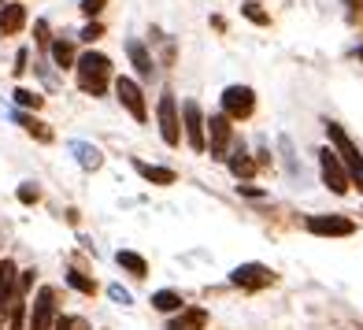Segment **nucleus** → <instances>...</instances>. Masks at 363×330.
Here are the masks:
<instances>
[{"instance_id":"nucleus-7","label":"nucleus","mask_w":363,"mask_h":330,"mask_svg":"<svg viewBox=\"0 0 363 330\" xmlns=\"http://www.w3.org/2000/svg\"><path fill=\"white\" fill-rule=\"evenodd\" d=\"M160 134L167 145H178L182 141V123H178V101L174 93H163L160 97Z\"/></svg>"},{"instance_id":"nucleus-19","label":"nucleus","mask_w":363,"mask_h":330,"mask_svg":"<svg viewBox=\"0 0 363 330\" xmlns=\"http://www.w3.org/2000/svg\"><path fill=\"white\" fill-rule=\"evenodd\" d=\"M74 148V156H78V163H82V167H86V171H96V167H101V148H93V145H86V141H74L71 145Z\"/></svg>"},{"instance_id":"nucleus-8","label":"nucleus","mask_w":363,"mask_h":330,"mask_svg":"<svg viewBox=\"0 0 363 330\" xmlns=\"http://www.w3.org/2000/svg\"><path fill=\"white\" fill-rule=\"evenodd\" d=\"M230 282L241 286V290H263L274 282L271 268H263V263H241V268H234V275H230Z\"/></svg>"},{"instance_id":"nucleus-26","label":"nucleus","mask_w":363,"mask_h":330,"mask_svg":"<svg viewBox=\"0 0 363 330\" xmlns=\"http://www.w3.org/2000/svg\"><path fill=\"white\" fill-rule=\"evenodd\" d=\"M38 197H41V193H38L34 182H23V186H19V201H23V204H38Z\"/></svg>"},{"instance_id":"nucleus-2","label":"nucleus","mask_w":363,"mask_h":330,"mask_svg":"<svg viewBox=\"0 0 363 330\" xmlns=\"http://www.w3.org/2000/svg\"><path fill=\"white\" fill-rule=\"evenodd\" d=\"M326 134H330V145H334V153L345 160V167L352 171V178H356V186L363 189V156H359V148L352 145V138L345 134V130L337 126V123H326Z\"/></svg>"},{"instance_id":"nucleus-35","label":"nucleus","mask_w":363,"mask_h":330,"mask_svg":"<svg viewBox=\"0 0 363 330\" xmlns=\"http://www.w3.org/2000/svg\"><path fill=\"white\" fill-rule=\"evenodd\" d=\"M359 60H363V48H359Z\"/></svg>"},{"instance_id":"nucleus-33","label":"nucleus","mask_w":363,"mask_h":330,"mask_svg":"<svg viewBox=\"0 0 363 330\" xmlns=\"http://www.w3.org/2000/svg\"><path fill=\"white\" fill-rule=\"evenodd\" d=\"M34 34H38V41H41V45H48V26H45V23H38V26H34Z\"/></svg>"},{"instance_id":"nucleus-6","label":"nucleus","mask_w":363,"mask_h":330,"mask_svg":"<svg viewBox=\"0 0 363 330\" xmlns=\"http://www.w3.org/2000/svg\"><path fill=\"white\" fill-rule=\"evenodd\" d=\"M182 119H186V141H189V148L193 153H204L208 148V141H204V111H201V104L196 101H186L182 104Z\"/></svg>"},{"instance_id":"nucleus-15","label":"nucleus","mask_w":363,"mask_h":330,"mask_svg":"<svg viewBox=\"0 0 363 330\" xmlns=\"http://www.w3.org/2000/svg\"><path fill=\"white\" fill-rule=\"evenodd\" d=\"M126 56H130V63L138 67V75H141V78H152L156 63H152V56H148V48H145L141 41H126Z\"/></svg>"},{"instance_id":"nucleus-5","label":"nucleus","mask_w":363,"mask_h":330,"mask_svg":"<svg viewBox=\"0 0 363 330\" xmlns=\"http://www.w3.org/2000/svg\"><path fill=\"white\" fill-rule=\"evenodd\" d=\"M115 97H119V104L134 115L138 123H145L148 119V108H145V93H141V86L134 78H115Z\"/></svg>"},{"instance_id":"nucleus-27","label":"nucleus","mask_w":363,"mask_h":330,"mask_svg":"<svg viewBox=\"0 0 363 330\" xmlns=\"http://www.w3.org/2000/svg\"><path fill=\"white\" fill-rule=\"evenodd\" d=\"M23 319H26V308L15 301V308H11V323H8V330H23Z\"/></svg>"},{"instance_id":"nucleus-20","label":"nucleus","mask_w":363,"mask_h":330,"mask_svg":"<svg viewBox=\"0 0 363 330\" xmlns=\"http://www.w3.org/2000/svg\"><path fill=\"white\" fill-rule=\"evenodd\" d=\"M152 308L156 312H178L182 308V297L174 290H160V293H152Z\"/></svg>"},{"instance_id":"nucleus-4","label":"nucleus","mask_w":363,"mask_h":330,"mask_svg":"<svg viewBox=\"0 0 363 330\" xmlns=\"http://www.w3.org/2000/svg\"><path fill=\"white\" fill-rule=\"evenodd\" d=\"M319 171H323V182L334 193L349 189V171H345V160L334 153V148H323V153H319Z\"/></svg>"},{"instance_id":"nucleus-23","label":"nucleus","mask_w":363,"mask_h":330,"mask_svg":"<svg viewBox=\"0 0 363 330\" xmlns=\"http://www.w3.org/2000/svg\"><path fill=\"white\" fill-rule=\"evenodd\" d=\"M230 171H234V175H238V178H249V175H252V171H256V163H252V160H249V156H245V153H238V156H234V160H230Z\"/></svg>"},{"instance_id":"nucleus-18","label":"nucleus","mask_w":363,"mask_h":330,"mask_svg":"<svg viewBox=\"0 0 363 330\" xmlns=\"http://www.w3.org/2000/svg\"><path fill=\"white\" fill-rule=\"evenodd\" d=\"M15 123H19L26 134H34L38 141H52V130H48V123L34 119V115H23V111H15Z\"/></svg>"},{"instance_id":"nucleus-13","label":"nucleus","mask_w":363,"mask_h":330,"mask_svg":"<svg viewBox=\"0 0 363 330\" xmlns=\"http://www.w3.org/2000/svg\"><path fill=\"white\" fill-rule=\"evenodd\" d=\"M208 326V312L204 308H182V316L167 323V330H204Z\"/></svg>"},{"instance_id":"nucleus-3","label":"nucleus","mask_w":363,"mask_h":330,"mask_svg":"<svg viewBox=\"0 0 363 330\" xmlns=\"http://www.w3.org/2000/svg\"><path fill=\"white\" fill-rule=\"evenodd\" d=\"M256 108V93L249 86H226L223 89V115L230 119H249Z\"/></svg>"},{"instance_id":"nucleus-29","label":"nucleus","mask_w":363,"mask_h":330,"mask_svg":"<svg viewBox=\"0 0 363 330\" xmlns=\"http://www.w3.org/2000/svg\"><path fill=\"white\" fill-rule=\"evenodd\" d=\"M101 34H104V26H101V23H89L86 30H82V41H96Z\"/></svg>"},{"instance_id":"nucleus-25","label":"nucleus","mask_w":363,"mask_h":330,"mask_svg":"<svg viewBox=\"0 0 363 330\" xmlns=\"http://www.w3.org/2000/svg\"><path fill=\"white\" fill-rule=\"evenodd\" d=\"M67 282H71L78 293H89V297H93V290H96V286H93V278H86L82 271H67Z\"/></svg>"},{"instance_id":"nucleus-11","label":"nucleus","mask_w":363,"mask_h":330,"mask_svg":"<svg viewBox=\"0 0 363 330\" xmlns=\"http://www.w3.org/2000/svg\"><path fill=\"white\" fill-rule=\"evenodd\" d=\"M208 130H211V156L216 160H223L226 156V145H230V115H211V123H208Z\"/></svg>"},{"instance_id":"nucleus-14","label":"nucleus","mask_w":363,"mask_h":330,"mask_svg":"<svg viewBox=\"0 0 363 330\" xmlns=\"http://www.w3.org/2000/svg\"><path fill=\"white\" fill-rule=\"evenodd\" d=\"M26 26V8L23 4H4L0 8V34H19Z\"/></svg>"},{"instance_id":"nucleus-30","label":"nucleus","mask_w":363,"mask_h":330,"mask_svg":"<svg viewBox=\"0 0 363 330\" xmlns=\"http://www.w3.org/2000/svg\"><path fill=\"white\" fill-rule=\"evenodd\" d=\"M108 293H111V301H115V304H130V293H126L123 286H111Z\"/></svg>"},{"instance_id":"nucleus-16","label":"nucleus","mask_w":363,"mask_h":330,"mask_svg":"<svg viewBox=\"0 0 363 330\" xmlns=\"http://www.w3.org/2000/svg\"><path fill=\"white\" fill-rule=\"evenodd\" d=\"M115 263H119L123 271H130L134 278H145V275H148V263H145V256L130 253V249H119V253H115Z\"/></svg>"},{"instance_id":"nucleus-32","label":"nucleus","mask_w":363,"mask_h":330,"mask_svg":"<svg viewBox=\"0 0 363 330\" xmlns=\"http://www.w3.org/2000/svg\"><path fill=\"white\" fill-rule=\"evenodd\" d=\"M23 71H26V48H23L19 56H15V75H23Z\"/></svg>"},{"instance_id":"nucleus-9","label":"nucleus","mask_w":363,"mask_h":330,"mask_svg":"<svg viewBox=\"0 0 363 330\" xmlns=\"http://www.w3.org/2000/svg\"><path fill=\"white\" fill-rule=\"evenodd\" d=\"M60 323V316H56V293L52 290H41L38 293V301H34V316H30V330H52Z\"/></svg>"},{"instance_id":"nucleus-17","label":"nucleus","mask_w":363,"mask_h":330,"mask_svg":"<svg viewBox=\"0 0 363 330\" xmlns=\"http://www.w3.org/2000/svg\"><path fill=\"white\" fill-rule=\"evenodd\" d=\"M134 167H138V175H141V178H148V182H156V186H171V182H174V171H167V167H156V163H145V160H138Z\"/></svg>"},{"instance_id":"nucleus-21","label":"nucleus","mask_w":363,"mask_h":330,"mask_svg":"<svg viewBox=\"0 0 363 330\" xmlns=\"http://www.w3.org/2000/svg\"><path fill=\"white\" fill-rule=\"evenodd\" d=\"M52 60L60 63V67H71V63H74V45L71 41H56L52 45Z\"/></svg>"},{"instance_id":"nucleus-10","label":"nucleus","mask_w":363,"mask_h":330,"mask_svg":"<svg viewBox=\"0 0 363 330\" xmlns=\"http://www.w3.org/2000/svg\"><path fill=\"white\" fill-rule=\"evenodd\" d=\"M308 230H311V234H323V238H349L356 230V223L345 219V216H311Z\"/></svg>"},{"instance_id":"nucleus-34","label":"nucleus","mask_w":363,"mask_h":330,"mask_svg":"<svg viewBox=\"0 0 363 330\" xmlns=\"http://www.w3.org/2000/svg\"><path fill=\"white\" fill-rule=\"evenodd\" d=\"M56 330H71V319H60V323H56Z\"/></svg>"},{"instance_id":"nucleus-31","label":"nucleus","mask_w":363,"mask_h":330,"mask_svg":"<svg viewBox=\"0 0 363 330\" xmlns=\"http://www.w3.org/2000/svg\"><path fill=\"white\" fill-rule=\"evenodd\" d=\"M30 286H34V271H23V275H19V290L26 293Z\"/></svg>"},{"instance_id":"nucleus-12","label":"nucleus","mask_w":363,"mask_h":330,"mask_svg":"<svg viewBox=\"0 0 363 330\" xmlns=\"http://www.w3.org/2000/svg\"><path fill=\"white\" fill-rule=\"evenodd\" d=\"M15 278H19V271H15V263L11 260H0V312H11L15 308Z\"/></svg>"},{"instance_id":"nucleus-24","label":"nucleus","mask_w":363,"mask_h":330,"mask_svg":"<svg viewBox=\"0 0 363 330\" xmlns=\"http://www.w3.org/2000/svg\"><path fill=\"white\" fill-rule=\"evenodd\" d=\"M241 11H245V19H252L256 26H267V23H271V15H267V11H263V8L256 4V0H249V4H245Z\"/></svg>"},{"instance_id":"nucleus-28","label":"nucleus","mask_w":363,"mask_h":330,"mask_svg":"<svg viewBox=\"0 0 363 330\" xmlns=\"http://www.w3.org/2000/svg\"><path fill=\"white\" fill-rule=\"evenodd\" d=\"M104 4H108V0H82V11H86L89 19H96V15L104 11Z\"/></svg>"},{"instance_id":"nucleus-1","label":"nucleus","mask_w":363,"mask_h":330,"mask_svg":"<svg viewBox=\"0 0 363 330\" xmlns=\"http://www.w3.org/2000/svg\"><path fill=\"white\" fill-rule=\"evenodd\" d=\"M74 71H78L82 93L101 97V93L108 89V82H111V60H108L104 53H86V56H78Z\"/></svg>"},{"instance_id":"nucleus-22","label":"nucleus","mask_w":363,"mask_h":330,"mask_svg":"<svg viewBox=\"0 0 363 330\" xmlns=\"http://www.w3.org/2000/svg\"><path fill=\"white\" fill-rule=\"evenodd\" d=\"M11 97H15V104H19V108H34V111H38V108H41V101H45V97H41V93H34V89H15Z\"/></svg>"},{"instance_id":"nucleus-36","label":"nucleus","mask_w":363,"mask_h":330,"mask_svg":"<svg viewBox=\"0 0 363 330\" xmlns=\"http://www.w3.org/2000/svg\"><path fill=\"white\" fill-rule=\"evenodd\" d=\"M0 4H8V0H0Z\"/></svg>"}]
</instances>
